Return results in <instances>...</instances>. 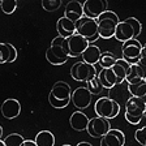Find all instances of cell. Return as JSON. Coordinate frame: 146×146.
I'll use <instances>...</instances> for the list:
<instances>
[{
  "label": "cell",
  "instance_id": "1",
  "mask_svg": "<svg viewBox=\"0 0 146 146\" xmlns=\"http://www.w3.org/2000/svg\"><path fill=\"white\" fill-rule=\"evenodd\" d=\"M142 31V25L141 22L134 17H129L124 21H120L116 26L115 31V38L119 42H127L131 39H137V36L141 34Z\"/></svg>",
  "mask_w": 146,
  "mask_h": 146
},
{
  "label": "cell",
  "instance_id": "2",
  "mask_svg": "<svg viewBox=\"0 0 146 146\" xmlns=\"http://www.w3.org/2000/svg\"><path fill=\"white\" fill-rule=\"evenodd\" d=\"M72 89L67 82L59 81L52 86L48 94V102L54 108H65L70 103Z\"/></svg>",
  "mask_w": 146,
  "mask_h": 146
},
{
  "label": "cell",
  "instance_id": "3",
  "mask_svg": "<svg viewBox=\"0 0 146 146\" xmlns=\"http://www.w3.org/2000/svg\"><path fill=\"white\" fill-rule=\"evenodd\" d=\"M97 22H98L99 36L103 38V39H110V38L115 36L116 26L120 22V20H119V16L116 15V12L107 9L100 17L97 18Z\"/></svg>",
  "mask_w": 146,
  "mask_h": 146
},
{
  "label": "cell",
  "instance_id": "4",
  "mask_svg": "<svg viewBox=\"0 0 146 146\" xmlns=\"http://www.w3.org/2000/svg\"><path fill=\"white\" fill-rule=\"evenodd\" d=\"M146 102L142 98H136L131 97L125 103V112L124 117L129 124L137 125L140 124L141 120L143 117V112H145Z\"/></svg>",
  "mask_w": 146,
  "mask_h": 146
},
{
  "label": "cell",
  "instance_id": "5",
  "mask_svg": "<svg viewBox=\"0 0 146 146\" xmlns=\"http://www.w3.org/2000/svg\"><path fill=\"white\" fill-rule=\"evenodd\" d=\"M76 33L84 36L86 40H89L90 44L95 42L99 36V30H98V22L94 18H89L84 16L76 22Z\"/></svg>",
  "mask_w": 146,
  "mask_h": 146
},
{
  "label": "cell",
  "instance_id": "6",
  "mask_svg": "<svg viewBox=\"0 0 146 146\" xmlns=\"http://www.w3.org/2000/svg\"><path fill=\"white\" fill-rule=\"evenodd\" d=\"M120 104L108 97H100L94 104V112L97 116L103 119H113L120 113Z\"/></svg>",
  "mask_w": 146,
  "mask_h": 146
},
{
  "label": "cell",
  "instance_id": "7",
  "mask_svg": "<svg viewBox=\"0 0 146 146\" xmlns=\"http://www.w3.org/2000/svg\"><path fill=\"white\" fill-rule=\"evenodd\" d=\"M95 76H98L97 68L94 65L84 63V61H77L70 68V77L78 82H86L88 84Z\"/></svg>",
  "mask_w": 146,
  "mask_h": 146
},
{
  "label": "cell",
  "instance_id": "8",
  "mask_svg": "<svg viewBox=\"0 0 146 146\" xmlns=\"http://www.w3.org/2000/svg\"><path fill=\"white\" fill-rule=\"evenodd\" d=\"M142 46L138 39H131L123 43L121 46V54L123 59L127 61L128 64L134 65V64L140 63L141 59V52H142Z\"/></svg>",
  "mask_w": 146,
  "mask_h": 146
},
{
  "label": "cell",
  "instance_id": "9",
  "mask_svg": "<svg viewBox=\"0 0 146 146\" xmlns=\"http://www.w3.org/2000/svg\"><path fill=\"white\" fill-rule=\"evenodd\" d=\"M111 129H112V128H111V124H110V120L99 117V116H95V117L90 119L86 132H88L89 136L93 137V138H102V137L106 136Z\"/></svg>",
  "mask_w": 146,
  "mask_h": 146
},
{
  "label": "cell",
  "instance_id": "10",
  "mask_svg": "<svg viewBox=\"0 0 146 146\" xmlns=\"http://www.w3.org/2000/svg\"><path fill=\"white\" fill-rule=\"evenodd\" d=\"M89 40H86L80 34H73L72 36L67 38V47H68V56L69 58H78L82 56L85 50L89 47Z\"/></svg>",
  "mask_w": 146,
  "mask_h": 146
},
{
  "label": "cell",
  "instance_id": "11",
  "mask_svg": "<svg viewBox=\"0 0 146 146\" xmlns=\"http://www.w3.org/2000/svg\"><path fill=\"white\" fill-rule=\"evenodd\" d=\"M91 99H93V94L89 91L86 86H80V88L74 89V91H72V97H70V102L78 111L88 108L91 103Z\"/></svg>",
  "mask_w": 146,
  "mask_h": 146
},
{
  "label": "cell",
  "instance_id": "12",
  "mask_svg": "<svg viewBox=\"0 0 146 146\" xmlns=\"http://www.w3.org/2000/svg\"><path fill=\"white\" fill-rule=\"evenodd\" d=\"M82 5H84V16L97 20L107 11L108 1L106 0H86L85 3H82Z\"/></svg>",
  "mask_w": 146,
  "mask_h": 146
},
{
  "label": "cell",
  "instance_id": "13",
  "mask_svg": "<svg viewBox=\"0 0 146 146\" xmlns=\"http://www.w3.org/2000/svg\"><path fill=\"white\" fill-rule=\"evenodd\" d=\"M108 98H111L112 100H115L116 103H119L120 106L128 102V99L131 98V94H129V89H128V82L124 81L121 84H117L115 85L112 89L108 90Z\"/></svg>",
  "mask_w": 146,
  "mask_h": 146
},
{
  "label": "cell",
  "instance_id": "14",
  "mask_svg": "<svg viewBox=\"0 0 146 146\" xmlns=\"http://www.w3.org/2000/svg\"><path fill=\"white\" fill-rule=\"evenodd\" d=\"M50 52H51L54 56H56L58 59H61V60L68 61L69 60V56H68V47H67V39L63 38V36H56L54 38L50 44L48 48Z\"/></svg>",
  "mask_w": 146,
  "mask_h": 146
},
{
  "label": "cell",
  "instance_id": "15",
  "mask_svg": "<svg viewBox=\"0 0 146 146\" xmlns=\"http://www.w3.org/2000/svg\"><path fill=\"white\" fill-rule=\"evenodd\" d=\"M0 111H1V115L4 116L8 120H12L16 119L17 116H20L21 113V104L17 99H5L0 106Z\"/></svg>",
  "mask_w": 146,
  "mask_h": 146
},
{
  "label": "cell",
  "instance_id": "16",
  "mask_svg": "<svg viewBox=\"0 0 146 146\" xmlns=\"http://www.w3.org/2000/svg\"><path fill=\"white\" fill-rule=\"evenodd\" d=\"M125 136L119 129H111L104 137L100 138V146H124Z\"/></svg>",
  "mask_w": 146,
  "mask_h": 146
},
{
  "label": "cell",
  "instance_id": "17",
  "mask_svg": "<svg viewBox=\"0 0 146 146\" xmlns=\"http://www.w3.org/2000/svg\"><path fill=\"white\" fill-rule=\"evenodd\" d=\"M64 17H67L72 22L76 24L80 18L84 17V5L81 1H69L65 5V12Z\"/></svg>",
  "mask_w": 146,
  "mask_h": 146
},
{
  "label": "cell",
  "instance_id": "18",
  "mask_svg": "<svg viewBox=\"0 0 146 146\" xmlns=\"http://www.w3.org/2000/svg\"><path fill=\"white\" fill-rule=\"evenodd\" d=\"M56 30L59 33V36H63L67 39V38L72 36L73 34H76V24L63 16L56 22Z\"/></svg>",
  "mask_w": 146,
  "mask_h": 146
},
{
  "label": "cell",
  "instance_id": "19",
  "mask_svg": "<svg viewBox=\"0 0 146 146\" xmlns=\"http://www.w3.org/2000/svg\"><path fill=\"white\" fill-rule=\"evenodd\" d=\"M89 121H90V119L88 117L86 113L82 112V111H74V112L70 115V119H69L70 127H72L74 131H78V132L86 131V129H88V125H89Z\"/></svg>",
  "mask_w": 146,
  "mask_h": 146
},
{
  "label": "cell",
  "instance_id": "20",
  "mask_svg": "<svg viewBox=\"0 0 146 146\" xmlns=\"http://www.w3.org/2000/svg\"><path fill=\"white\" fill-rule=\"evenodd\" d=\"M17 59V50L11 43H0V64H11Z\"/></svg>",
  "mask_w": 146,
  "mask_h": 146
},
{
  "label": "cell",
  "instance_id": "21",
  "mask_svg": "<svg viewBox=\"0 0 146 146\" xmlns=\"http://www.w3.org/2000/svg\"><path fill=\"white\" fill-rule=\"evenodd\" d=\"M100 56H102V52H100L99 47L95 44H89V47L85 50V52L82 54V61L86 64H90V65H94L95 64H99Z\"/></svg>",
  "mask_w": 146,
  "mask_h": 146
},
{
  "label": "cell",
  "instance_id": "22",
  "mask_svg": "<svg viewBox=\"0 0 146 146\" xmlns=\"http://www.w3.org/2000/svg\"><path fill=\"white\" fill-rule=\"evenodd\" d=\"M112 70L115 73L116 78H117V84H121L127 80V76L129 74L131 70V64H128L124 59H117L115 65L112 67Z\"/></svg>",
  "mask_w": 146,
  "mask_h": 146
},
{
  "label": "cell",
  "instance_id": "23",
  "mask_svg": "<svg viewBox=\"0 0 146 146\" xmlns=\"http://www.w3.org/2000/svg\"><path fill=\"white\" fill-rule=\"evenodd\" d=\"M98 78H99L103 89H108L110 90V89H112L115 85H117V78H116L112 68H110V69H102L98 73Z\"/></svg>",
  "mask_w": 146,
  "mask_h": 146
},
{
  "label": "cell",
  "instance_id": "24",
  "mask_svg": "<svg viewBox=\"0 0 146 146\" xmlns=\"http://www.w3.org/2000/svg\"><path fill=\"white\" fill-rule=\"evenodd\" d=\"M143 68L140 67L138 64H134V65H131V70H129V74L127 76V80L125 81L128 84H137V82H141L145 80L146 74L143 72Z\"/></svg>",
  "mask_w": 146,
  "mask_h": 146
},
{
  "label": "cell",
  "instance_id": "25",
  "mask_svg": "<svg viewBox=\"0 0 146 146\" xmlns=\"http://www.w3.org/2000/svg\"><path fill=\"white\" fill-rule=\"evenodd\" d=\"M34 142L36 146H55V136L50 131H40L35 136Z\"/></svg>",
  "mask_w": 146,
  "mask_h": 146
},
{
  "label": "cell",
  "instance_id": "26",
  "mask_svg": "<svg viewBox=\"0 0 146 146\" xmlns=\"http://www.w3.org/2000/svg\"><path fill=\"white\" fill-rule=\"evenodd\" d=\"M128 89H129V94L131 97L136 98H142L146 102V81L137 82V84H128Z\"/></svg>",
  "mask_w": 146,
  "mask_h": 146
},
{
  "label": "cell",
  "instance_id": "27",
  "mask_svg": "<svg viewBox=\"0 0 146 146\" xmlns=\"http://www.w3.org/2000/svg\"><path fill=\"white\" fill-rule=\"evenodd\" d=\"M116 60H117V58L113 55V52L104 51V52H102L99 64H100V67H102V69H110V68H112L115 65Z\"/></svg>",
  "mask_w": 146,
  "mask_h": 146
},
{
  "label": "cell",
  "instance_id": "28",
  "mask_svg": "<svg viewBox=\"0 0 146 146\" xmlns=\"http://www.w3.org/2000/svg\"><path fill=\"white\" fill-rule=\"evenodd\" d=\"M4 143L5 146H21L24 143L25 138L18 133H12V134H8V136L4 138Z\"/></svg>",
  "mask_w": 146,
  "mask_h": 146
},
{
  "label": "cell",
  "instance_id": "29",
  "mask_svg": "<svg viewBox=\"0 0 146 146\" xmlns=\"http://www.w3.org/2000/svg\"><path fill=\"white\" fill-rule=\"evenodd\" d=\"M86 88L89 89V91H90L93 95L100 94V93H102V90H103V86H102V84H100V81H99V78H98V76H95L94 78H91L90 81L88 82Z\"/></svg>",
  "mask_w": 146,
  "mask_h": 146
},
{
  "label": "cell",
  "instance_id": "30",
  "mask_svg": "<svg viewBox=\"0 0 146 146\" xmlns=\"http://www.w3.org/2000/svg\"><path fill=\"white\" fill-rule=\"evenodd\" d=\"M0 8L5 15H12L17 8V0H1Z\"/></svg>",
  "mask_w": 146,
  "mask_h": 146
},
{
  "label": "cell",
  "instance_id": "31",
  "mask_svg": "<svg viewBox=\"0 0 146 146\" xmlns=\"http://www.w3.org/2000/svg\"><path fill=\"white\" fill-rule=\"evenodd\" d=\"M61 7L60 0H43L42 1V8L47 12H56Z\"/></svg>",
  "mask_w": 146,
  "mask_h": 146
},
{
  "label": "cell",
  "instance_id": "32",
  "mask_svg": "<svg viewBox=\"0 0 146 146\" xmlns=\"http://www.w3.org/2000/svg\"><path fill=\"white\" fill-rule=\"evenodd\" d=\"M134 140L142 146H146V127H142L134 132Z\"/></svg>",
  "mask_w": 146,
  "mask_h": 146
},
{
  "label": "cell",
  "instance_id": "33",
  "mask_svg": "<svg viewBox=\"0 0 146 146\" xmlns=\"http://www.w3.org/2000/svg\"><path fill=\"white\" fill-rule=\"evenodd\" d=\"M46 59H47V61H48L50 64H52V65H63V64L67 63L65 60H61V59H58L56 56H54L48 50L46 51Z\"/></svg>",
  "mask_w": 146,
  "mask_h": 146
},
{
  "label": "cell",
  "instance_id": "34",
  "mask_svg": "<svg viewBox=\"0 0 146 146\" xmlns=\"http://www.w3.org/2000/svg\"><path fill=\"white\" fill-rule=\"evenodd\" d=\"M138 65L142 67L143 69H146V43L142 46V52H141V59H140Z\"/></svg>",
  "mask_w": 146,
  "mask_h": 146
},
{
  "label": "cell",
  "instance_id": "35",
  "mask_svg": "<svg viewBox=\"0 0 146 146\" xmlns=\"http://www.w3.org/2000/svg\"><path fill=\"white\" fill-rule=\"evenodd\" d=\"M21 146H36V143L33 140H25Z\"/></svg>",
  "mask_w": 146,
  "mask_h": 146
},
{
  "label": "cell",
  "instance_id": "36",
  "mask_svg": "<svg viewBox=\"0 0 146 146\" xmlns=\"http://www.w3.org/2000/svg\"><path fill=\"white\" fill-rule=\"evenodd\" d=\"M76 146H93L90 142H86V141H84V142H80V143H77Z\"/></svg>",
  "mask_w": 146,
  "mask_h": 146
},
{
  "label": "cell",
  "instance_id": "37",
  "mask_svg": "<svg viewBox=\"0 0 146 146\" xmlns=\"http://www.w3.org/2000/svg\"><path fill=\"white\" fill-rule=\"evenodd\" d=\"M1 137H3V128H1V125H0V140H3Z\"/></svg>",
  "mask_w": 146,
  "mask_h": 146
},
{
  "label": "cell",
  "instance_id": "38",
  "mask_svg": "<svg viewBox=\"0 0 146 146\" xmlns=\"http://www.w3.org/2000/svg\"><path fill=\"white\" fill-rule=\"evenodd\" d=\"M0 146H5V143H4L3 140H0Z\"/></svg>",
  "mask_w": 146,
  "mask_h": 146
},
{
  "label": "cell",
  "instance_id": "39",
  "mask_svg": "<svg viewBox=\"0 0 146 146\" xmlns=\"http://www.w3.org/2000/svg\"><path fill=\"white\" fill-rule=\"evenodd\" d=\"M143 117L146 119V107H145V112H143Z\"/></svg>",
  "mask_w": 146,
  "mask_h": 146
},
{
  "label": "cell",
  "instance_id": "40",
  "mask_svg": "<svg viewBox=\"0 0 146 146\" xmlns=\"http://www.w3.org/2000/svg\"><path fill=\"white\" fill-rule=\"evenodd\" d=\"M63 146H70V145H63Z\"/></svg>",
  "mask_w": 146,
  "mask_h": 146
},
{
  "label": "cell",
  "instance_id": "41",
  "mask_svg": "<svg viewBox=\"0 0 146 146\" xmlns=\"http://www.w3.org/2000/svg\"><path fill=\"white\" fill-rule=\"evenodd\" d=\"M145 81H146V77H145Z\"/></svg>",
  "mask_w": 146,
  "mask_h": 146
}]
</instances>
